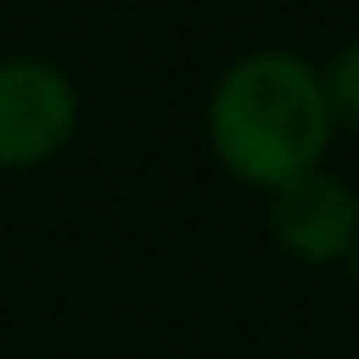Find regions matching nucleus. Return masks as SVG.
<instances>
[{"instance_id":"1","label":"nucleus","mask_w":359,"mask_h":359,"mask_svg":"<svg viewBox=\"0 0 359 359\" xmlns=\"http://www.w3.org/2000/svg\"><path fill=\"white\" fill-rule=\"evenodd\" d=\"M331 107L320 67L297 50H247L208 90V146L252 191H280L309 168H325Z\"/></svg>"},{"instance_id":"2","label":"nucleus","mask_w":359,"mask_h":359,"mask_svg":"<svg viewBox=\"0 0 359 359\" xmlns=\"http://www.w3.org/2000/svg\"><path fill=\"white\" fill-rule=\"evenodd\" d=\"M79 129V90L56 62L6 56L0 62V168L50 163Z\"/></svg>"},{"instance_id":"3","label":"nucleus","mask_w":359,"mask_h":359,"mask_svg":"<svg viewBox=\"0 0 359 359\" xmlns=\"http://www.w3.org/2000/svg\"><path fill=\"white\" fill-rule=\"evenodd\" d=\"M269 236L286 258L297 264H348L353 241H359V196L342 174L331 168H309L292 185L269 191Z\"/></svg>"},{"instance_id":"4","label":"nucleus","mask_w":359,"mask_h":359,"mask_svg":"<svg viewBox=\"0 0 359 359\" xmlns=\"http://www.w3.org/2000/svg\"><path fill=\"white\" fill-rule=\"evenodd\" d=\"M320 84H325V107H331V123L359 135V39H348L325 67H320Z\"/></svg>"},{"instance_id":"5","label":"nucleus","mask_w":359,"mask_h":359,"mask_svg":"<svg viewBox=\"0 0 359 359\" xmlns=\"http://www.w3.org/2000/svg\"><path fill=\"white\" fill-rule=\"evenodd\" d=\"M348 269H353V280H359V241H353V252H348Z\"/></svg>"}]
</instances>
